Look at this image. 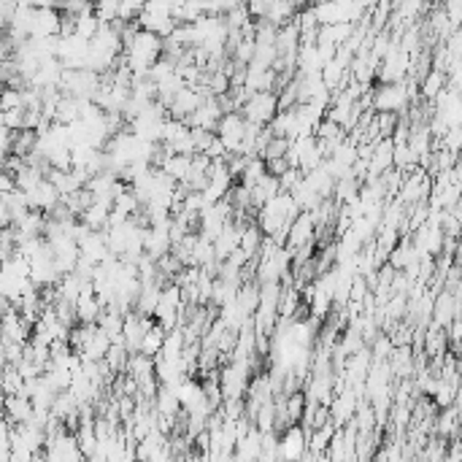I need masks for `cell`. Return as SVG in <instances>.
Masks as SVG:
<instances>
[{"label": "cell", "mask_w": 462, "mask_h": 462, "mask_svg": "<svg viewBox=\"0 0 462 462\" xmlns=\"http://www.w3.org/2000/svg\"><path fill=\"white\" fill-rule=\"evenodd\" d=\"M241 114L247 117V122L268 127L278 117V95L276 93H257L247 100V106L241 108Z\"/></svg>", "instance_id": "obj_1"}, {"label": "cell", "mask_w": 462, "mask_h": 462, "mask_svg": "<svg viewBox=\"0 0 462 462\" xmlns=\"http://www.w3.org/2000/svg\"><path fill=\"white\" fill-rule=\"evenodd\" d=\"M247 127H249V122L241 111H235V114H224V117H222V122H219V127H216V135H219V141L224 144L227 154L241 152V146H244V141H247Z\"/></svg>", "instance_id": "obj_2"}, {"label": "cell", "mask_w": 462, "mask_h": 462, "mask_svg": "<svg viewBox=\"0 0 462 462\" xmlns=\"http://www.w3.org/2000/svg\"><path fill=\"white\" fill-rule=\"evenodd\" d=\"M408 84H381L373 90V108L376 114H398L411 100V93L405 90Z\"/></svg>", "instance_id": "obj_3"}, {"label": "cell", "mask_w": 462, "mask_h": 462, "mask_svg": "<svg viewBox=\"0 0 462 462\" xmlns=\"http://www.w3.org/2000/svg\"><path fill=\"white\" fill-rule=\"evenodd\" d=\"M306 452V435L300 427H289L278 441V454L284 462H298Z\"/></svg>", "instance_id": "obj_4"}, {"label": "cell", "mask_w": 462, "mask_h": 462, "mask_svg": "<svg viewBox=\"0 0 462 462\" xmlns=\"http://www.w3.org/2000/svg\"><path fill=\"white\" fill-rule=\"evenodd\" d=\"M162 173H168L176 184H184L192 173V157H184V154H162L160 165H157Z\"/></svg>", "instance_id": "obj_5"}, {"label": "cell", "mask_w": 462, "mask_h": 462, "mask_svg": "<svg viewBox=\"0 0 462 462\" xmlns=\"http://www.w3.org/2000/svg\"><path fill=\"white\" fill-rule=\"evenodd\" d=\"M103 311L106 306L97 300V298H81L79 303H76V316H79V325H97L100 322V316H103Z\"/></svg>", "instance_id": "obj_6"}, {"label": "cell", "mask_w": 462, "mask_h": 462, "mask_svg": "<svg viewBox=\"0 0 462 462\" xmlns=\"http://www.w3.org/2000/svg\"><path fill=\"white\" fill-rule=\"evenodd\" d=\"M165 338H168V333L160 327V325H154L152 330L146 333V338L141 343V354H146V357H152L157 360L160 354H162V346H165Z\"/></svg>", "instance_id": "obj_7"}, {"label": "cell", "mask_w": 462, "mask_h": 462, "mask_svg": "<svg viewBox=\"0 0 462 462\" xmlns=\"http://www.w3.org/2000/svg\"><path fill=\"white\" fill-rule=\"evenodd\" d=\"M19 108H25V90L6 87L3 90V100H0V114L3 111H19Z\"/></svg>", "instance_id": "obj_8"}, {"label": "cell", "mask_w": 462, "mask_h": 462, "mask_svg": "<svg viewBox=\"0 0 462 462\" xmlns=\"http://www.w3.org/2000/svg\"><path fill=\"white\" fill-rule=\"evenodd\" d=\"M441 87H443V70H430L427 76H425V81H422V95L425 97H441Z\"/></svg>", "instance_id": "obj_9"}, {"label": "cell", "mask_w": 462, "mask_h": 462, "mask_svg": "<svg viewBox=\"0 0 462 462\" xmlns=\"http://www.w3.org/2000/svg\"><path fill=\"white\" fill-rule=\"evenodd\" d=\"M457 149H462V127L446 133V152H457Z\"/></svg>", "instance_id": "obj_10"}, {"label": "cell", "mask_w": 462, "mask_h": 462, "mask_svg": "<svg viewBox=\"0 0 462 462\" xmlns=\"http://www.w3.org/2000/svg\"><path fill=\"white\" fill-rule=\"evenodd\" d=\"M387 11V6H378V14H384ZM370 22H376V28H381V17H376V19H370Z\"/></svg>", "instance_id": "obj_11"}]
</instances>
